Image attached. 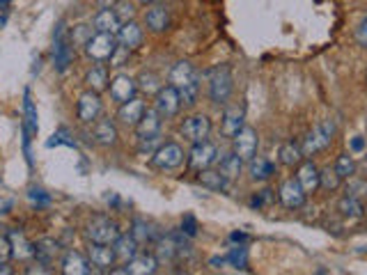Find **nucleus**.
Here are the masks:
<instances>
[{"label": "nucleus", "mask_w": 367, "mask_h": 275, "mask_svg": "<svg viewBox=\"0 0 367 275\" xmlns=\"http://www.w3.org/2000/svg\"><path fill=\"white\" fill-rule=\"evenodd\" d=\"M170 85L179 92V99H182L184 106H193L198 101V92H200V76L195 72V67L191 62H177L170 72Z\"/></svg>", "instance_id": "1"}, {"label": "nucleus", "mask_w": 367, "mask_h": 275, "mask_svg": "<svg viewBox=\"0 0 367 275\" xmlns=\"http://www.w3.org/2000/svg\"><path fill=\"white\" fill-rule=\"evenodd\" d=\"M136 133H138V143H140V152H152L154 145H159V136H161V115L159 110H145L140 122L136 124Z\"/></svg>", "instance_id": "2"}, {"label": "nucleus", "mask_w": 367, "mask_h": 275, "mask_svg": "<svg viewBox=\"0 0 367 275\" xmlns=\"http://www.w3.org/2000/svg\"><path fill=\"white\" fill-rule=\"evenodd\" d=\"M335 138V124L331 120H324L322 124H317L315 129H312L306 140H303V156H312L317 152H322V149H326Z\"/></svg>", "instance_id": "3"}, {"label": "nucleus", "mask_w": 367, "mask_h": 275, "mask_svg": "<svg viewBox=\"0 0 367 275\" xmlns=\"http://www.w3.org/2000/svg\"><path fill=\"white\" fill-rule=\"evenodd\" d=\"M234 88V81H232V72L228 67H216L212 74H209V97L216 104H225L230 99Z\"/></svg>", "instance_id": "4"}, {"label": "nucleus", "mask_w": 367, "mask_h": 275, "mask_svg": "<svg viewBox=\"0 0 367 275\" xmlns=\"http://www.w3.org/2000/svg\"><path fill=\"white\" fill-rule=\"evenodd\" d=\"M72 58H74L72 42H69L65 23H60L56 30V39H53V62H56L58 72H67L69 65H72Z\"/></svg>", "instance_id": "5"}, {"label": "nucleus", "mask_w": 367, "mask_h": 275, "mask_svg": "<svg viewBox=\"0 0 367 275\" xmlns=\"http://www.w3.org/2000/svg\"><path fill=\"white\" fill-rule=\"evenodd\" d=\"M120 234V225L106 216H99L88 225V239L92 243H115Z\"/></svg>", "instance_id": "6"}, {"label": "nucleus", "mask_w": 367, "mask_h": 275, "mask_svg": "<svg viewBox=\"0 0 367 275\" xmlns=\"http://www.w3.org/2000/svg\"><path fill=\"white\" fill-rule=\"evenodd\" d=\"M115 49H117L115 35H111V33H97V35H92L88 39V44H85V53H88L90 58L97 60V62L111 60V55L115 53Z\"/></svg>", "instance_id": "7"}, {"label": "nucleus", "mask_w": 367, "mask_h": 275, "mask_svg": "<svg viewBox=\"0 0 367 275\" xmlns=\"http://www.w3.org/2000/svg\"><path fill=\"white\" fill-rule=\"evenodd\" d=\"M184 156H186L184 149L179 147L177 143H166V145H161V147L154 152L152 163H154L159 170H177L179 165L184 163Z\"/></svg>", "instance_id": "8"}, {"label": "nucleus", "mask_w": 367, "mask_h": 275, "mask_svg": "<svg viewBox=\"0 0 367 275\" xmlns=\"http://www.w3.org/2000/svg\"><path fill=\"white\" fill-rule=\"evenodd\" d=\"M209 131H212V122H209L207 115H193L182 124V136L189 140V143H202L207 140Z\"/></svg>", "instance_id": "9"}, {"label": "nucleus", "mask_w": 367, "mask_h": 275, "mask_svg": "<svg viewBox=\"0 0 367 275\" xmlns=\"http://www.w3.org/2000/svg\"><path fill=\"white\" fill-rule=\"evenodd\" d=\"M99 115H101L99 92H95V90L83 92L81 97H78V120L85 124H92V122H97Z\"/></svg>", "instance_id": "10"}, {"label": "nucleus", "mask_w": 367, "mask_h": 275, "mask_svg": "<svg viewBox=\"0 0 367 275\" xmlns=\"http://www.w3.org/2000/svg\"><path fill=\"white\" fill-rule=\"evenodd\" d=\"M232 140H234V152H237L244 161H251L253 156L257 154V145H260V140H257L255 129L244 127Z\"/></svg>", "instance_id": "11"}, {"label": "nucleus", "mask_w": 367, "mask_h": 275, "mask_svg": "<svg viewBox=\"0 0 367 275\" xmlns=\"http://www.w3.org/2000/svg\"><path fill=\"white\" fill-rule=\"evenodd\" d=\"M179 106H182V99H179V92L173 85L156 92V110L161 117H175L179 113Z\"/></svg>", "instance_id": "12"}, {"label": "nucleus", "mask_w": 367, "mask_h": 275, "mask_svg": "<svg viewBox=\"0 0 367 275\" xmlns=\"http://www.w3.org/2000/svg\"><path fill=\"white\" fill-rule=\"evenodd\" d=\"M136 90H138L136 81L127 74H117L111 81V97L117 104H127V101H131L136 97Z\"/></svg>", "instance_id": "13"}, {"label": "nucleus", "mask_w": 367, "mask_h": 275, "mask_svg": "<svg viewBox=\"0 0 367 275\" xmlns=\"http://www.w3.org/2000/svg\"><path fill=\"white\" fill-rule=\"evenodd\" d=\"M216 156H218L216 147L212 143H207V140H202V143L193 145L191 154H189V163H191V168H195V170H205L216 161Z\"/></svg>", "instance_id": "14"}, {"label": "nucleus", "mask_w": 367, "mask_h": 275, "mask_svg": "<svg viewBox=\"0 0 367 275\" xmlns=\"http://www.w3.org/2000/svg\"><path fill=\"white\" fill-rule=\"evenodd\" d=\"M280 202H283L287 209H301L303 204H306V191L301 188L299 179H287V182L280 186Z\"/></svg>", "instance_id": "15"}, {"label": "nucleus", "mask_w": 367, "mask_h": 275, "mask_svg": "<svg viewBox=\"0 0 367 275\" xmlns=\"http://www.w3.org/2000/svg\"><path fill=\"white\" fill-rule=\"evenodd\" d=\"M117 262L113 243H92L90 246V264L99 266V269H111Z\"/></svg>", "instance_id": "16"}, {"label": "nucleus", "mask_w": 367, "mask_h": 275, "mask_svg": "<svg viewBox=\"0 0 367 275\" xmlns=\"http://www.w3.org/2000/svg\"><path fill=\"white\" fill-rule=\"evenodd\" d=\"M60 253H62V248H60L58 241H53V239H42V241L35 243V253H33V257H35L42 266H51V264L58 259Z\"/></svg>", "instance_id": "17"}, {"label": "nucleus", "mask_w": 367, "mask_h": 275, "mask_svg": "<svg viewBox=\"0 0 367 275\" xmlns=\"http://www.w3.org/2000/svg\"><path fill=\"white\" fill-rule=\"evenodd\" d=\"M90 269V262L85 259L83 255L74 253V250H69V253L62 257V273L65 275H88Z\"/></svg>", "instance_id": "18"}, {"label": "nucleus", "mask_w": 367, "mask_h": 275, "mask_svg": "<svg viewBox=\"0 0 367 275\" xmlns=\"http://www.w3.org/2000/svg\"><path fill=\"white\" fill-rule=\"evenodd\" d=\"M156 266H159V259H156V255H136L134 259H129V262H127V269H124V273L150 275V273L156 271Z\"/></svg>", "instance_id": "19"}, {"label": "nucleus", "mask_w": 367, "mask_h": 275, "mask_svg": "<svg viewBox=\"0 0 367 275\" xmlns=\"http://www.w3.org/2000/svg\"><path fill=\"white\" fill-rule=\"evenodd\" d=\"M117 39H120L122 46H127V49H138L140 42H143V30H140V26L136 21H127L122 23L120 33H117Z\"/></svg>", "instance_id": "20"}, {"label": "nucleus", "mask_w": 367, "mask_h": 275, "mask_svg": "<svg viewBox=\"0 0 367 275\" xmlns=\"http://www.w3.org/2000/svg\"><path fill=\"white\" fill-rule=\"evenodd\" d=\"M145 113V104L140 99H131L127 101V104L120 106V113H117V117H120V122L129 124V127H136V124L140 122V117H143Z\"/></svg>", "instance_id": "21"}, {"label": "nucleus", "mask_w": 367, "mask_h": 275, "mask_svg": "<svg viewBox=\"0 0 367 275\" xmlns=\"http://www.w3.org/2000/svg\"><path fill=\"white\" fill-rule=\"evenodd\" d=\"M244 129V108H230L223 115V136L234 138Z\"/></svg>", "instance_id": "22"}, {"label": "nucleus", "mask_w": 367, "mask_h": 275, "mask_svg": "<svg viewBox=\"0 0 367 275\" xmlns=\"http://www.w3.org/2000/svg\"><path fill=\"white\" fill-rule=\"evenodd\" d=\"M122 28V21L117 19L115 10H101L97 17H95V30L97 33H111L117 35Z\"/></svg>", "instance_id": "23"}, {"label": "nucleus", "mask_w": 367, "mask_h": 275, "mask_svg": "<svg viewBox=\"0 0 367 275\" xmlns=\"http://www.w3.org/2000/svg\"><path fill=\"white\" fill-rule=\"evenodd\" d=\"M113 248L120 262H129V259H134L138 255V241L131 234H120L117 241L113 243Z\"/></svg>", "instance_id": "24"}, {"label": "nucleus", "mask_w": 367, "mask_h": 275, "mask_svg": "<svg viewBox=\"0 0 367 275\" xmlns=\"http://www.w3.org/2000/svg\"><path fill=\"white\" fill-rule=\"evenodd\" d=\"M296 179H299L301 188L308 193H315L319 188V170L315 168V163H303L299 168V175H296Z\"/></svg>", "instance_id": "25"}, {"label": "nucleus", "mask_w": 367, "mask_h": 275, "mask_svg": "<svg viewBox=\"0 0 367 275\" xmlns=\"http://www.w3.org/2000/svg\"><path fill=\"white\" fill-rule=\"evenodd\" d=\"M145 23L152 33H166V30L170 28V14L166 7H152V10L147 12Z\"/></svg>", "instance_id": "26"}, {"label": "nucleus", "mask_w": 367, "mask_h": 275, "mask_svg": "<svg viewBox=\"0 0 367 275\" xmlns=\"http://www.w3.org/2000/svg\"><path fill=\"white\" fill-rule=\"evenodd\" d=\"M23 115H26L23 129L28 131V136H35V133L39 131V124H37V110L33 104V97H30V90L23 92Z\"/></svg>", "instance_id": "27"}, {"label": "nucleus", "mask_w": 367, "mask_h": 275, "mask_svg": "<svg viewBox=\"0 0 367 275\" xmlns=\"http://www.w3.org/2000/svg\"><path fill=\"white\" fill-rule=\"evenodd\" d=\"M10 241H12V257H17V259L33 257L35 243H30L21 232H10Z\"/></svg>", "instance_id": "28"}, {"label": "nucleus", "mask_w": 367, "mask_h": 275, "mask_svg": "<svg viewBox=\"0 0 367 275\" xmlns=\"http://www.w3.org/2000/svg\"><path fill=\"white\" fill-rule=\"evenodd\" d=\"M200 184L205 188H212V191H225L228 188V177L223 175L221 170H200Z\"/></svg>", "instance_id": "29"}, {"label": "nucleus", "mask_w": 367, "mask_h": 275, "mask_svg": "<svg viewBox=\"0 0 367 275\" xmlns=\"http://www.w3.org/2000/svg\"><path fill=\"white\" fill-rule=\"evenodd\" d=\"M95 140L99 145H115L117 140V129L111 120H99L95 124Z\"/></svg>", "instance_id": "30"}, {"label": "nucleus", "mask_w": 367, "mask_h": 275, "mask_svg": "<svg viewBox=\"0 0 367 275\" xmlns=\"http://www.w3.org/2000/svg\"><path fill=\"white\" fill-rule=\"evenodd\" d=\"M85 83L90 85V90L104 92L108 88V72H106V67L104 65L92 67L90 72H88V76H85Z\"/></svg>", "instance_id": "31"}, {"label": "nucleus", "mask_w": 367, "mask_h": 275, "mask_svg": "<svg viewBox=\"0 0 367 275\" xmlns=\"http://www.w3.org/2000/svg\"><path fill=\"white\" fill-rule=\"evenodd\" d=\"M278 159H280V163H283V165H290V168H294V165H299L303 161V152L294 143H285L283 147L278 149Z\"/></svg>", "instance_id": "32"}, {"label": "nucleus", "mask_w": 367, "mask_h": 275, "mask_svg": "<svg viewBox=\"0 0 367 275\" xmlns=\"http://www.w3.org/2000/svg\"><path fill=\"white\" fill-rule=\"evenodd\" d=\"M241 168H244V159L237 154V152H232L228 154L225 159L221 161V172L228 179H234V177H239L241 175Z\"/></svg>", "instance_id": "33"}, {"label": "nucleus", "mask_w": 367, "mask_h": 275, "mask_svg": "<svg viewBox=\"0 0 367 275\" xmlns=\"http://www.w3.org/2000/svg\"><path fill=\"white\" fill-rule=\"evenodd\" d=\"M273 163L267 161V159H260V156H253L251 159V175L257 182H264V179H269L273 175Z\"/></svg>", "instance_id": "34"}, {"label": "nucleus", "mask_w": 367, "mask_h": 275, "mask_svg": "<svg viewBox=\"0 0 367 275\" xmlns=\"http://www.w3.org/2000/svg\"><path fill=\"white\" fill-rule=\"evenodd\" d=\"M340 211L345 216H351V218H358V216H363V204L361 200H356V198H349V195H345V198L340 200Z\"/></svg>", "instance_id": "35"}, {"label": "nucleus", "mask_w": 367, "mask_h": 275, "mask_svg": "<svg viewBox=\"0 0 367 275\" xmlns=\"http://www.w3.org/2000/svg\"><path fill=\"white\" fill-rule=\"evenodd\" d=\"M335 172H338V175H340V179H349V177L356 172V163H354V159H351L349 154L338 156V161H335Z\"/></svg>", "instance_id": "36"}, {"label": "nucleus", "mask_w": 367, "mask_h": 275, "mask_svg": "<svg viewBox=\"0 0 367 275\" xmlns=\"http://www.w3.org/2000/svg\"><path fill=\"white\" fill-rule=\"evenodd\" d=\"M131 237H134L138 243H147L154 239L152 227L145 223V220H134V230H131Z\"/></svg>", "instance_id": "37"}, {"label": "nucleus", "mask_w": 367, "mask_h": 275, "mask_svg": "<svg viewBox=\"0 0 367 275\" xmlns=\"http://www.w3.org/2000/svg\"><path fill=\"white\" fill-rule=\"evenodd\" d=\"M319 186H324L326 191H335V188L340 186V175L335 172V168H326L319 172Z\"/></svg>", "instance_id": "38"}, {"label": "nucleus", "mask_w": 367, "mask_h": 275, "mask_svg": "<svg viewBox=\"0 0 367 275\" xmlns=\"http://www.w3.org/2000/svg\"><path fill=\"white\" fill-rule=\"evenodd\" d=\"M115 14H117V19H120L122 23H127V21H134L136 7L131 5L129 0H120V3L115 5Z\"/></svg>", "instance_id": "39"}, {"label": "nucleus", "mask_w": 367, "mask_h": 275, "mask_svg": "<svg viewBox=\"0 0 367 275\" xmlns=\"http://www.w3.org/2000/svg\"><path fill=\"white\" fill-rule=\"evenodd\" d=\"M347 195L349 198H367V182H361V179H351V182L347 184Z\"/></svg>", "instance_id": "40"}, {"label": "nucleus", "mask_w": 367, "mask_h": 275, "mask_svg": "<svg viewBox=\"0 0 367 275\" xmlns=\"http://www.w3.org/2000/svg\"><path fill=\"white\" fill-rule=\"evenodd\" d=\"M140 90H145L147 94L150 92H159L161 88H159V78H156V74H147V72H143L140 74Z\"/></svg>", "instance_id": "41"}, {"label": "nucleus", "mask_w": 367, "mask_h": 275, "mask_svg": "<svg viewBox=\"0 0 367 275\" xmlns=\"http://www.w3.org/2000/svg\"><path fill=\"white\" fill-rule=\"evenodd\" d=\"M228 264H232L234 269H246L248 266V257L244 248H232V253L228 255Z\"/></svg>", "instance_id": "42"}, {"label": "nucleus", "mask_w": 367, "mask_h": 275, "mask_svg": "<svg viewBox=\"0 0 367 275\" xmlns=\"http://www.w3.org/2000/svg\"><path fill=\"white\" fill-rule=\"evenodd\" d=\"M30 200H33V204H37V207H46V204L51 202V198L42 191V188H30Z\"/></svg>", "instance_id": "43"}, {"label": "nucleus", "mask_w": 367, "mask_h": 275, "mask_svg": "<svg viewBox=\"0 0 367 275\" xmlns=\"http://www.w3.org/2000/svg\"><path fill=\"white\" fill-rule=\"evenodd\" d=\"M131 53V49H127V46H117L115 53L111 55V67H122L124 65V58Z\"/></svg>", "instance_id": "44"}, {"label": "nucleus", "mask_w": 367, "mask_h": 275, "mask_svg": "<svg viewBox=\"0 0 367 275\" xmlns=\"http://www.w3.org/2000/svg\"><path fill=\"white\" fill-rule=\"evenodd\" d=\"M182 232L186 234V237H195V234H198V223H195L193 216H184V220H182Z\"/></svg>", "instance_id": "45"}, {"label": "nucleus", "mask_w": 367, "mask_h": 275, "mask_svg": "<svg viewBox=\"0 0 367 275\" xmlns=\"http://www.w3.org/2000/svg\"><path fill=\"white\" fill-rule=\"evenodd\" d=\"M12 257V241L10 237H3L0 234V262H7Z\"/></svg>", "instance_id": "46"}, {"label": "nucleus", "mask_w": 367, "mask_h": 275, "mask_svg": "<svg viewBox=\"0 0 367 275\" xmlns=\"http://www.w3.org/2000/svg\"><path fill=\"white\" fill-rule=\"evenodd\" d=\"M88 33H90L88 26H78V28H76V33L72 35V42H74V44H83V46H85V44H88V39L92 37V35L88 37Z\"/></svg>", "instance_id": "47"}, {"label": "nucleus", "mask_w": 367, "mask_h": 275, "mask_svg": "<svg viewBox=\"0 0 367 275\" xmlns=\"http://www.w3.org/2000/svg\"><path fill=\"white\" fill-rule=\"evenodd\" d=\"M356 37H358V42H361L363 46H367V19L361 23V28H358V33H356Z\"/></svg>", "instance_id": "48"}, {"label": "nucleus", "mask_w": 367, "mask_h": 275, "mask_svg": "<svg viewBox=\"0 0 367 275\" xmlns=\"http://www.w3.org/2000/svg\"><path fill=\"white\" fill-rule=\"evenodd\" d=\"M117 3H120V0H97V5L101 7V10H113Z\"/></svg>", "instance_id": "49"}, {"label": "nucleus", "mask_w": 367, "mask_h": 275, "mask_svg": "<svg viewBox=\"0 0 367 275\" xmlns=\"http://www.w3.org/2000/svg\"><path fill=\"white\" fill-rule=\"evenodd\" d=\"M363 147H365L363 138H354V140H351V149H354V152H361Z\"/></svg>", "instance_id": "50"}, {"label": "nucleus", "mask_w": 367, "mask_h": 275, "mask_svg": "<svg viewBox=\"0 0 367 275\" xmlns=\"http://www.w3.org/2000/svg\"><path fill=\"white\" fill-rule=\"evenodd\" d=\"M10 3H12V0H0V12H5L7 7H10Z\"/></svg>", "instance_id": "51"}, {"label": "nucleus", "mask_w": 367, "mask_h": 275, "mask_svg": "<svg viewBox=\"0 0 367 275\" xmlns=\"http://www.w3.org/2000/svg\"><path fill=\"white\" fill-rule=\"evenodd\" d=\"M0 273H10V266H7V262H0Z\"/></svg>", "instance_id": "52"}, {"label": "nucleus", "mask_w": 367, "mask_h": 275, "mask_svg": "<svg viewBox=\"0 0 367 275\" xmlns=\"http://www.w3.org/2000/svg\"><path fill=\"white\" fill-rule=\"evenodd\" d=\"M246 237H244V234H232V241H244Z\"/></svg>", "instance_id": "53"}, {"label": "nucleus", "mask_w": 367, "mask_h": 275, "mask_svg": "<svg viewBox=\"0 0 367 275\" xmlns=\"http://www.w3.org/2000/svg\"><path fill=\"white\" fill-rule=\"evenodd\" d=\"M5 23H7V19H5V17H0V28H3Z\"/></svg>", "instance_id": "54"}, {"label": "nucleus", "mask_w": 367, "mask_h": 275, "mask_svg": "<svg viewBox=\"0 0 367 275\" xmlns=\"http://www.w3.org/2000/svg\"><path fill=\"white\" fill-rule=\"evenodd\" d=\"M140 3H145V5H147V3H156V0H140Z\"/></svg>", "instance_id": "55"}]
</instances>
